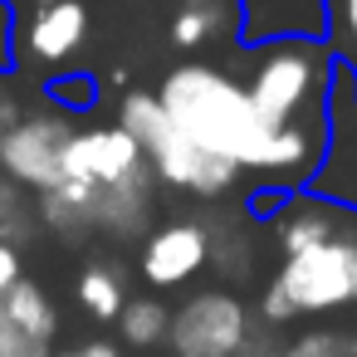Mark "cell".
<instances>
[{
  "label": "cell",
  "mask_w": 357,
  "mask_h": 357,
  "mask_svg": "<svg viewBox=\"0 0 357 357\" xmlns=\"http://www.w3.org/2000/svg\"><path fill=\"white\" fill-rule=\"evenodd\" d=\"M284 357H357V333L347 328H308L284 342Z\"/></svg>",
  "instance_id": "18"
},
{
  "label": "cell",
  "mask_w": 357,
  "mask_h": 357,
  "mask_svg": "<svg viewBox=\"0 0 357 357\" xmlns=\"http://www.w3.org/2000/svg\"><path fill=\"white\" fill-rule=\"evenodd\" d=\"M74 118L50 108V113H20L10 128H0V172L15 186L45 196L64 186V152L74 137Z\"/></svg>",
  "instance_id": "5"
},
{
  "label": "cell",
  "mask_w": 357,
  "mask_h": 357,
  "mask_svg": "<svg viewBox=\"0 0 357 357\" xmlns=\"http://www.w3.org/2000/svg\"><path fill=\"white\" fill-rule=\"evenodd\" d=\"M352 84H357V69H352Z\"/></svg>",
  "instance_id": "27"
},
{
  "label": "cell",
  "mask_w": 357,
  "mask_h": 357,
  "mask_svg": "<svg viewBox=\"0 0 357 357\" xmlns=\"http://www.w3.org/2000/svg\"><path fill=\"white\" fill-rule=\"evenodd\" d=\"M211 264V225L206 220H167L142 235L137 269L152 289H181Z\"/></svg>",
  "instance_id": "9"
},
{
  "label": "cell",
  "mask_w": 357,
  "mask_h": 357,
  "mask_svg": "<svg viewBox=\"0 0 357 357\" xmlns=\"http://www.w3.org/2000/svg\"><path fill=\"white\" fill-rule=\"evenodd\" d=\"M328 45L337 54V64L357 69V0H328Z\"/></svg>",
  "instance_id": "19"
},
{
  "label": "cell",
  "mask_w": 357,
  "mask_h": 357,
  "mask_svg": "<svg viewBox=\"0 0 357 357\" xmlns=\"http://www.w3.org/2000/svg\"><path fill=\"white\" fill-rule=\"evenodd\" d=\"M225 30V10L215 0H186V6L172 15V45L176 50H201Z\"/></svg>",
  "instance_id": "16"
},
{
  "label": "cell",
  "mask_w": 357,
  "mask_h": 357,
  "mask_svg": "<svg viewBox=\"0 0 357 357\" xmlns=\"http://www.w3.org/2000/svg\"><path fill=\"white\" fill-rule=\"evenodd\" d=\"M162 108L172 123L196 137L206 152L235 162L245 176H255L269 191H303L313 186L323 152H328V123H298V128H269L245 89V79L186 59L167 69L157 84Z\"/></svg>",
  "instance_id": "1"
},
{
  "label": "cell",
  "mask_w": 357,
  "mask_h": 357,
  "mask_svg": "<svg viewBox=\"0 0 357 357\" xmlns=\"http://www.w3.org/2000/svg\"><path fill=\"white\" fill-rule=\"evenodd\" d=\"M20 59V25H15V6L0 0V74H10Z\"/></svg>",
  "instance_id": "22"
},
{
  "label": "cell",
  "mask_w": 357,
  "mask_h": 357,
  "mask_svg": "<svg viewBox=\"0 0 357 357\" xmlns=\"http://www.w3.org/2000/svg\"><path fill=\"white\" fill-rule=\"evenodd\" d=\"M118 123L142 142L152 176H157L162 186H172V191H186V196H196V201H220V196H230V191L240 186V176H245L235 162H225V157L206 152L196 137H186V132L172 123V113L162 108L157 93L132 89V93L123 98V108H118Z\"/></svg>",
  "instance_id": "4"
},
{
  "label": "cell",
  "mask_w": 357,
  "mask_h": 357,
  "mask_svg": "<svg viewBox=\"0 0 357 357\" xmlns=\"http://www.w3.org/2000/svg\"><path fill=\"white\" fill-rule=\"evenodd\" d=\"M313 191L357 211V84H352V69L337 64V79H333V98H328V152H323V167L313 176Z\"/></svg>",
  "instance_id": "8"
},
{
  "label": "cell",
  "mask_w": 357,
  "mask_h": 357,
  "mask_svg": "<svg viewBox=\"0 0 357 357\" xmlns=\"http://www.w3.org/2000/svg\"><path fill=\"white\" fill-rule=\"evenodd\" d=\"M89 40V6L84 0H54V6H35L30 25H20V54H30L35 64H64L69 54H79Z\"/></svg>",
  "instance_id": "12"
},
{
  "label": "cell",
  "mask_w": 357,
  "mask_h": 357,
  "mask_svg": "<svg viewBox=\"0 0 357 357\" xmlns=\"http://www.w3.org/2000/svg\"><path fill=\"white\" fill-rule=\"evenodd\" d=\"M118 333L128 347H157L172 333V313L157 298H128V308L118 313Z\"/></svg>",
  "instance_id": "15"
},
{
  "label": "cell",
  "mask_w": 357,
  "mask_h": 357,
  "mask_svg": "<svg viewBox=\"0 0 357 357\" xmlns=\"http://www.w3.org/2000/svg\"><path fill=\"white\" fill-rule=\"evenodd\" d=\"M152 172L147 167V152L142 142L123 128V123H89V128H74L69 137V152H64V186L93 196V191H108V186H123L132 176Z\"/></svg>",
  "instance_id": "7"
},
{
  "label": "cell",
  "mask_w": 357,
  "mask_h": 357,
  "mask_svg": "<svg viewBox=\"0 0 357 357\" xmlns=\"http://www.w3.org/2000/svg\"><path fill=\"white\" fill-rule=\"evenodd\" d=\"M98 93H103V84H98L93 74H84V69H59V74L45 79V98H50L59 113H69V118L93 113Z\"/></svg>",
  "instance_id": "17"
},
{
  "label": "cell",
  "mask_w": 357,
  "mask_h": 357,
  "mask_svg": "<svg viewBox=\"0 0 357 357\" xmlns=\"http://www.w3.org/2000/svg\"><path fill=\"white\" fill-rule=\"evenodd\" d=\"M74 294H79L84 313L98 318V323H118V313L128 308V279H123L118 264H89V269L79 274Z\"/></svg>",
  "instance_id": "14"
},
{
  "label": "cell",
  "mask_w": 357,
  "mask_h": 357,
  "mask_svg": "<svg viewBox=\"0 0 357 357\" xmlns=\"http://www.w3.org/2000/svg\"><path fill=\"white\" fill-rule=\"evenodd\" d=\"M352 220H357V211H347V206L318 196L313 186H303V191H289L264 225H269L274 250L279 255H294V250H308V245H323V240L342 235Z\"/></svg>",
  "instance_id": "11"
},
{
  "label": "cell",
  "mask_w": 357,
  "mask_h": 357,
  "mask_svg": "<svg viewBox=\"0 0 357 357\" xmlns=\"http://www.w3.org/2000/svg\"><path fill=\"white\" fill-rule=\"evenodd\" d=\"M54 357H128V352L113 342H79L74 352H54Z\"/></svg>",
  "instance_id": "25"
},
{
  "label": "cell",
  "mask_w": 357,
  "mask_h": 357,
  "mask_svg": "<svg viewBox=\"0 0 357 357\" xmlns=\"http://www.w3.org/2000/svg\"><path fill=\"white\" fill-rule=\"evenodd\" d=\"M328 0H235V40L259 50L274 40H328Z\"/></svg>",
  "instance_id": "10"
},
{
  "label": "cell",
  "mask_w": 357,
  "mask_h": 357,
  "mask_svg": "<svg viewBox=\"0 0 357 357\" xmlns=\"http://www.w3.org/2000/svg\"><path fill=\"white\" fill-rule=\"evenodd\" d=\"M357 303V220L308 250L279 255L274 279L259 294L264 328H284L294 318H323Z\"/></svg>",
  "instance_id": "3"
},
{
  "label": "cell",
  "mask_w": 357,
  "mask_h": 357,
  "mask_svg": "<svg viewBox=\"0 0 357 357\" xmlns=\"http://www.w3.org/2000/svg\"><path fill=\"white\" fill-rule=\"evenodd\" d=\"M337 79V54L328 40H274L250 50L245 89L269 128L328 123V98Z\"/></svg>",
  "instance_id": "2"
},
{
  "label": "cell",
  "mask_w": 357,
  "mask_h": 357,
  "mask_svg": "<svg viewBox=\"0 0 357 357\" xmlns=\"http://www.w3.org/2000/svg\"><path fill=\"white\" fill-rule=\"evenodd\" d=\"M0 308H6V318H10L15 328H25L30 337L54 342V333H59V308H54V298L45 294V284L20 279L6 298H0Z\"/></svg>",
  "instance_id": "13"
},
{
  "label": "cell",
  "mask_w": 357,
  "mask_h": 357,
  "mask_svg": "<svg viewBox=\"0 0 357 357\" xmlns=\"http://www.w3.org/2000/svg\"><path fill=\"white\" fill-rule=\"evenodd\" d=\"M0 357H54V352H50V342H40L25 328H15L6 318V308H0Z\"/></svg>",
  "instance_id": "21"
},
{
  "label": "cell",
  "mask_w": 357,
  "mask_h": 357,
  "mask_svg": "<svg viewBox=\"0 0 357 357\" xmlns=\"http://www.w3.org/2000/svg\"><path fill=\"white\" fill-rule=\"evenodd\" d=\"M240 357H284V342H274V337H269V328H255V333L245 337Z\"/></svg>",
  "instance_id": "24"
},
{
  "label": "cell",
  "mask_w": 357,
  "mask_h": 357,
  "mask_svg": "<svg viewBox=\"0 0 357 357\" xmlns=\"http://www.w3.org/2000/svg\"><path fill=\"white\" fill-rule=\"evenodd\" d=\"M250 333L255 318L230 289H201L172 313L167 342L176 357H240Z\"/></svg>",
  "instance_id": "6"
},
{
  "label": "cell",
  "mask_w": 357,
  "mask_h": 357,
  "mask_svg": "<svg viewBox=\"0 0 357 357\" xmlns=\"http://www.w3.org/2000/svg\"><path fill=\"white\" fill-rule=\"evenodd\" d=\"M30 6H54V0H30Z\"/></svg>",
  "instance_id": "26"
},
{
  "label": "cell",
  "mask_w": 357,
  "mask_h": 357,
  "mask_svg": "<svg viewBox=\"0 0 357 357\" xmlns=\"http://www.w3.org/2000/svg\"><path fill=\"white\" fill-rule=\"evenodd\" d=\"M20 279H25V269H20V250H15L10 240H0V298H6Z\"/></svg>",
  "instance_id": "23"
},
{
  "label": "cell",
  "mask_w": 357,
  "mask_h": 357,
  "mask_svg": "<svg viewBox=\"0 0 357 357\" xmlns=\"http://www.w3.org/2000/svg\"><path fill=\"white\" fill-rule=\"evenodd\" d=\"M30 230V201H25V186H15L6 172H0V240H20Z\"/></svg>",
  "instance_id": "20"
}]
</instances>
